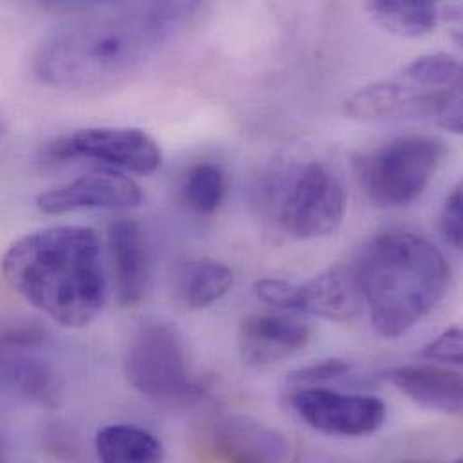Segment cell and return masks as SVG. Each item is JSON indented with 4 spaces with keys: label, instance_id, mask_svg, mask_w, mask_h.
Wrapping results in <instances>:
<instances>
[{
    "label": "cell",
    "instance_id": "6da1fadb",
    "mask_svg": "<svg viewBox=\"0 0 463 463\" xmlns=\"http://www.w3.org/2000/svg\"><path fill=\"white\" fill-rule=\"evenodd\" d=\"M190 9L184 4H150L67 24L38 45L34 72L52 87L112 83L136 71Z\"/></svg>",
    "mask_w": 463,
    "mask_h": 463
},
{
    "label": "cell",
    "instance_id": "7a4b0ae2",
    "mask_svg": "<svg viewBox=\"0 0 463 463\" xmlns=\"http://www.w3.org/2000/svg\"><path fill=\"white\" fill-rule=\"evenodd\" d=\"M7 285L65 328L89 326L105 308L109 283L98 232L56 226L29 232L2 258Z\"/></svg>",
    "mask_w": 463,
    "mask_h": 463
},
{
    "label": "cell",
    "instance_id": "3957f363",
    "mask_svg": "<svg viewBox=\"0 0 463 463\" xmlns=\"http://www.w3.org/2000/svg\"><path fill=\"white\" fill-rule=\"evenodd\" d=\"M373 330L397 339L444 298L451 270L442 250L410 232L379 234L352 261Z\"/></svg>",
    "mask_w": 463,
    "mask_h": 463
},
{
    "label": "cell",
    "instance_id": "277c9868",
    "mask_svg": "<svg viewBox=\"0 0 463 463\" xmlns=\"http://www.w3.org/2000/svg\"><path fill=\"white\" fill-rule=\"evenodd\" d=\"M254 192L263 215L298 240L330 236L345 221L343 183L321 161L270 170L261 175Z\"/></svg>",
    "mask_w": 463,
    "mask_h": 463
},
{
    "label": "cell",
    "instance_id": "5b68a950",
    "mask_svg": "<svg viewBox=\"0 0 463 463\" xmlns=\"http://www.w3.org/2000/svg\"><path fill=\"white\" fill-rule=\"evenodd\" d=\"M123 372L130 386L156 404L192 406L204 395L181 332L165 319H150L136 330L125 350Z\"/></svg>",
    "mask_w": 463,
    "mask_h": 463
},
{
    "label": "cell",
    "instance_id": "8992f818",
    "mask_svg": "<svg viewBox=\"0 0 463 463\" xmlns=\"http://www.w3.org/2000/svg\"><path fill=\"white\" fill-rule=\"evenodd\" d=\"M444 154V143L435 137L406 136L357 156L354 166L375 206L402 208L422 197Z\"/></svg>",
    "mask_w": 463,
    "mask_h": 463
},
{
    "label": "cell",
    "instance_id": "52a82bcc",
    "mask_svg": "<svg viewBox=\"0 0 463 463\" xmlns=\"http://www.w3.org/2000/svg\"><path fill=\"white\" fill-rule=\"evenodd\" d=\"M343 109L354 119L431 118L453 134L463 130L462 85L428 89L401 76L363 87L345 101Z\"/></svg>",
    "mask_w": 463,
    "mask_h": 463
},
{
    "label": "cell",
    "instance_id": "ba28073f",
    "mask_svg": "<svg viewBox=\"0 0 463 463\" xmlns=\"http://www.w3.org/2000/svg\"><path fill=\"white\" fill-rule=\"evenodd\" d=\"M74 159L96 161L103 166L136 175H150L163 163L159 143L139 128L96 127L58 137L42 148V161L61 165Z\"/></svg>",
    "mask_w": 463,
    "mask_h": 463
},
{
    "label": "cell",
    "instance_id": "9c48e42d",
    "mask_svg": "<svg viewBox=\"0 0 463 463\" xmlns=\"http://www.w3.org/2000/svg\"><path fill=\"white\" fill-rule=\"evenodd\" d=\"M290 408L314 431L341 439L370 437L386 422V404L381 399L328 386L296 388Z\"/></svg>",
    "mask_w": 463,
    "mask_h": 463
},
{
    "label": "cell",
    "instance_id": "30bf717a",
    "mask_svg": "<svg viewBox=\"0 0 463 463\" xmlns=\"http://www.w3.org/2000/svg\"><path fill=\"white\" fill-rule=\"evenodd\" d=\"M42 335L34 330H16L0 343V383L25 401L56 408L63 386L54 366L40 354Z\"/></svg>",
    "mask_w": 463,
    "mask_h": 463
},
{
    "label": "cell",
    "instance_id": "8fae6325",
    "mask_svg": "<svg viewBox=\"0 0 463 463\" xmlns=\"http://www.w3.org/2000/svg\"><path fill=\"white\" fill-rule=\"evenodd\" d=\"M141 203V188L125 174L112 170L81 175L36 197V208L45 215L81 210H128Z\"/></svg>",
    "mask_w": 463,
    "mask_h": 463
},
{
    "label": "cell",
    "instance_id": "7c38bea8",
    "mask_svg": "<svg viewBox=\"0 0 463 463\" xmlns=\"http://www.w3.org/2000/svg\"><path fill=\"white\" fill-rule=\"evenodd\" d=\"M310 337V325L296 316L250 314L238 328V354L243 364L265 368L299 354Z\"/></svg>",
    "mask_w": 463,
    "mask_h": 463
},
{
    "label": "cell",
    "instance_id": "4fadbf2b",
    "mask_svg": "<svg viewBox=\"0 0 463 463\" xmlns=\"http://www.w3.org/2000/svg\"><path fill=\"white\" fill-rule=\"evenodd\" d=\"M288 451L281 433L245 417L222 419L206 440L210 463H285Z\"/></svg>",
    "mask_w": 463,
    "mask_h": 463
},
{
    "label": "cell",
    "instance_id": "5bb4252c",
    "mask_svg": "<svg viewBox=\"0 0 463 463\" xmlns=\"http://www.w3.org/2000/svg\"><path fill=\"white\" fill-rule=\"evenodd\" d=\"M363 294L352 263H337L305 283L292 287V312L348 321L361 314Z\"/></svg>",
    "mask_w": 463,
    "mask_h": 463
},
{
    "label": "cell",
    "instance_id": "9a60e30c",
    "mask_svg": "<svg viewBox=\"0 0 463 463\" xmlns=\"http://www.w3.org/2000/svg\"><path fill=\"white\" fill-rule=\"evenodd\" d=\"M109 252L119 305L137 307L150 287V256L145 234L136 221L123 219L110 226Z\"/></svg>",
    "mask_w": 463,
    "mask_h": 463
},
{
    "label": "cell",
    "instance_id": "2e32d148",
    "mask_svg": "<svg viewBox=\"0 0 463 463\" xmlns=\"http://www.w3.org/2000/svg\"><path fill=\"white\" fill-rule=\"evenodd\" d=\"M384 375L395 388L422 408L448 415L462 413L460 372L430 364H411L392 368Z\"/></svg>",
    "mask_w": 463,
    "mask_h": 463
},
{
    "label": "cell",
    "instance_id": "e0dca14e",
    "mask_svg": "<svg viewBox=\"0 0 463 463\" xmlns=\"http://www.w3.org/2000/svg\"><path fill=\"white\" fill-rule=\"evenodd\" d=\"M98 463H163L161 440L137 426L110 424L98 431L94 440Z\"/></svg>",
    "mask_w": 463,
    "mask_h": 463
},
{
    "label": "cell",
    "instance_id": "ac0fdd59",
    "mask_svg": "<svg viewBox=\"0 0 463 463\" xmlns=\"http://www.w3.org/2000/svg\"><path fill=\"white\" fill-rule=\"evenodd\" d=\"M364 7L381 27L406 38L424 36L439 22V7L430 0H375Z\"/></svg>",
    "mask_w": 463,
    "mask_h": 463
},
{
    "label": "cell",
    "instance_id": "d6986e66",
    "mask_svg": "<svg viewBox=\"0 0 463 463\" xmlns=\"http://www.w3.org/2000/svg\"><path fill=\"white\" fill-rule=\"evenodd\" d=\"M232 287V270L217 260L190 265L181 281V298L188 308L203 310L221 301Z\"/></svg>",
    "mask_w": 463,
    "mask_h": 463
},
{
    "label": "cell",
    "instance_id": "ffe728a7",
    "mask_svg": "<svg viewBox=\"0 0 463 463\" xmlns=\"http://www.w3.org/2000/svg\"><path fill=\"white\" fill-rule=\"evenodd\" d=\"M183 197L199 215H213L228 197V177L219 165L201 163L194 166L183 184Z\"/></svg>",
    "mask_w": 463,
    "mask_h": 463
},
{
    "label": "cell",
    "instance_id": "44dd1931",
    "mask_svg": "<svg viewBox=\"0 0 463 463\" xmlns=\"http://www.w3.org/2000/svg\"><path fill=\"white\" fill-rule=\"evenodd\" d=\"M401 76L428 89H451L462 85V63L448 52L426 54L411 61Z\"/></svg>",
    "mask_w": 463,
    "mask_h": 463
},
{
    "label": "cell",
    "instance_id": "7402d4cb",
    "mask_svg": "<svg viewBox=\"0 0 463 463\" xmlns=\"http://www.w3.org/2000/svg\"><path fill=\"white\" fill-rule=\"evenodd\" d=\"M354 366L345 359H325L319 363H312L303 366L288 375V383L296 388L301 386H325L332 381L345 379L352 373Z\"/></svg>",
    "mask_w": 463,
    "mask_h": 463
},
{
    "label": "cell",
    "instance_id": "603a6c76",
    "mask_svg": "<svg viewBox=\"0 0 463 463\" xmlns=\"http://www.w3.org/2000/svg\"><path fill=\"white\" fill-rule=\"evenodd\" d=\"M420 357L428 361H440V363H451L455 366H460L462 364V328L451 326L446 332H442L440 337H437L433 343L424 346Z\"/></svg>",
    "mask_w": 463,
    "mask_h": 463
},
{
    "label": "cell",
    "instance_id": "cb8c5ba5",
    "mask_svg": "<svg viewBox=\"0 0 463 463\" xmlns=\"http://www.w3.org/2000/svg\"><path fill=\"white\" fill-rule=\"evenodd\" d=\"M440 230L446 236V240L457 247L462 249L463 241V204L462 184H457L449 197L444 203L442 213H440Z\"/></svg>",
    "mask_w": 463,
    "mask_h": 463
},
{
    "label": "cell",
    "instance_id": "d4e9b609",
    "mask_svg": "<svg viewBox=\"0 0 463 463\" xmlns=\"http://www.w3.org/2000/svg\"><path fill=\"white\" fill-rule=\"evenodd\" d=\"M0 463H7V462H5V458H4V457H2V453H0Z\"/></svg>",
    "mask_w": 463,
    "mask_h": 463
},
{
    "label": "cell",
    "instance_id": "484cf974",
    "mask_svg": "<svg viewBox=\"0 0 463 463\" xmlns=\"http://www.w3.org/2000/svg\"><path fill=\"white\" fill-rule=\"evenodd\" d=\"M455 463H462V462H455Z\"/></svg>",
    "mask_w": 463,
    "mask_h": 463
}]
</instances>
